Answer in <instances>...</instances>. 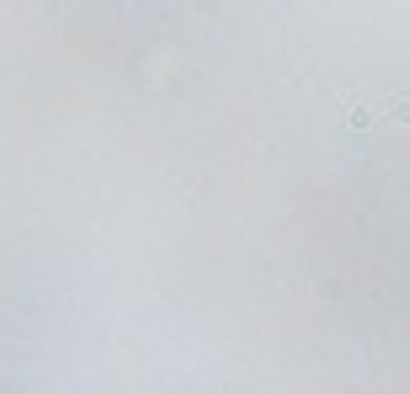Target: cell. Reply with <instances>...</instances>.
I'll return each instance as SVG.
<instances>
[{"instance_id":"6da1fadb","label":"cell","mask_w":410,"mask_h":394,"mask_svg":"<svg viewBox=\"0 0 410 394\" xmlns=\"http://www.w3.org/2000/svg\"><path fill=\"white\" fill-rule=\"evenodd\" d=\"M384 118H395V123H410V96H399V101L389 96V101H384Z\"/></svg>"}]
</instances>
